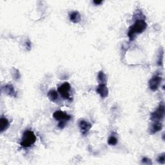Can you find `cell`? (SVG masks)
<instances>
[{"instance_id": "30bf717a", "label": "cell", "mask_w": 165, "mask_h": 165, "mask_svg": "<svg viewBox=\"0 0 165 165\" xmlns=\"http://www.w3.org/2000/svg\"><path fill=\"white\" fill-rule=\"evenodd\" d=\"M163 128V125L161 122H154L151 125L150 129V132L152 134H154L156 133L161 131Z\"/></svg>"}, {"instance_id": "7a4b0ae2", "label": "cell", "mask_w": 165, "mask_h": 165, "mask_svg": "<svg viewBox=\"0 0 165 165\" xmlns=\"http://www.w3.org/2000/svg\"><path fill=\"white\" fill-rule=\"evenodd\" d=\"M36 141V137L33 131L27 130L24 132L22 140H21L20 145L24 148H29L33 146Z\"/></svg>"}, {"instance_id": "7c38bea8", "label": "cell", "mask_w": 165, "mask_h": 165, "mask_svg": "<svg viewBox=\"0 0 165 165\" xmlns=\"http://www.w3.org/2000/svg\"><path fill=\"white\" fill-rule=\"evenodd\" d=\"M10 123L9 120L4 117H2L0 119V132L3 133L9 127Z\"/></svg>"}, {"instance_id": "9a60e30c", "label": "cell", "mask_w": 165, "mask_h": 165, "mask_svg": "<svg viewBox=\"0 0 165 165\" xmlns=\"http://www.w3.org/2000/svg\"><path fill=\"white\" fill-rule=\"evenodd\" d=\"M108 143L111 146H115L118 143V139L115 136H112L108 138Z\"/></svg>"}, {"instance_id": "ffe728a7", "label": "cell", "mask_w": 165, "mask_h": 165, "mask_svg": "<svg viewBox=\"0 0 165 165\" xmlns=\"http://www.w3.org/2000/svg\"><path fill=\"white\" fill-rule=\"evenodd\" d=\"M57 126L61 129H64L65 126H66V121H60V123H59V124H58Z\"/></svg>"}, {"instance_id": "2e32d148", "label": "cell", "mask_w": 165, "mask_h": 165, "mask_svg": "<svg viewBox=\"0 0 165 165\" xmlns=\"http://www.w3.org/2000/svg\"><path fill=\"white\" fill-rule=\"evenodd\" d=\"M157 161L162 164H164L165 163V153H163L161 154L160 156H159V157L157 159Z\"/></svg>"}, {"instance_id": "d6986e66", "label": "cell", "mask_w": 165, "mask_h": 165, "mask_svg": "<svg viewBox=\"0 0 165 165\" xmlns=\"http://www.w3.org/2000/svg\"><path fill=\"white\" fill-rule=\"evenodd\" d=\"M142 163L145 164H152V163L150 159H148L146 157L143 158V159H142Z\"/></svg>"}, {"instance_id": "ac0fdd59", "label": "cell", "mask_w": 165, "mask_h": 165, "mask_svg": "<svg viewBox=\"0 0 165 165\" xmlns=\"http://www.w3.org/2000/svg\"><path fill=\"white\" fill-rule=\"evenodd\" d=\"M159 55L158 57V60H157V65L159 66H162L163 65V50L161 51L159 53Z\"/></svg>"}, {"instance_id": "ba28073f", "label": "cell", "mask_w": 165, "mask_h": 165, "mask_svg": "<svg viewBox=\"0 0 165 165\" xmlns=\"http://www.w3.org/2000/svg\"><path fill=\"white\" fill-rule=\"evenodd\" d=\"M79 126L80 130L81 132V134L84 136L87 135V133L89 132L90 129L92 128V125L89 122L85 121V120H81L79 123Z\"/></svg>"}, {"instance_id": "4fadbf2b", "label": "cell", "mask_w": 165, "mask_h": 165, "mask_svg": "<svg viewBox=\"0 0 165 165\" xmlns=\"http://www.w3.org/2000/svg\"><path fill=\"white\" fill-rule=\"evenodd\" d=\"M47 96L52 102H56L57 100L58 99V94L55 90H50V91L48 92Z\"/></svg>"}, {"instance_id": "5b68a950", "label": "cell", "mask_w": 165, "mask_h": 165, "mask_svg": "<svg viewBox=\"0 0 165 165\" xmlns=\"http://www.w3.org/2000/svg\"><path fill=\"white\" fill-rule=\"evenodd\" d=\"M162 81V77L159 75L153 76L148 82V87L152 91L155 92L158 90Z\"/></svg>"}, {"instance_id": "e0dca14e", "label": "cell", "mask_w": 165, "mask_h": 165, "mask_svg": "<svg viewBox=\"0 0 165 165\" xmlns=\"http://www.w3.org/2000/svg\"><path fill=\"white\" fill-rule=\"evenodd\" d=\"M12 76L14 79L15 80H18L20 78V74L18 70L15 68H13V72H12Z\"/></svg>"}, {"instance_id": "8992f818", "label": "cell", "mask_w": 165, "mask_h": 165, "mask_svg": "<svg viewBox=\"0 0 165 165\" xmlns=\"http://www.w3.org/2000/svg\"><path fill=\"white\" fill-rule=\"evenodd\" d=\"M53 118L56 120L59 121H68L70 120L71 116L65 113V112H63L61 110H57L53 114Z\"/></svg>"}, {"instance_id": "9c48e42d", "label": "cell", "mask_w": 165, "mask_h": 165, "mask_svg": "<svg viewBox=\"0 0 165 165\" xmlns=\"http://www.w3.org/2000/svg\"><path fill=\"white\" fill-rule=\"evenodd\" d=\"M2 90H3L5 94H7L10 97H13V98L17 97V92L15 90L14 87L12 84H6L5 86H4L2 88Z\"/></svg>"}, {"instance_id": "6da1fadb", "label": "cell", "mask_w": 165, "mask_h": 165, "mask_svg": "<svg viewBox=\"0 0 165 165\" xmlns=\"http://www.w3.org/2000/svg\"><path fill=\"white\" fill-rule=\"evenodd\" d=\"M147 27V23L145 19L139 18L136 19L135 23L133 24L128 32V36L130 41H132L135 38L137 34L143 33Z\"/></svg>"}, {"instance_id": "8fae6325", "label": "cell", "mask_w": 165, "mask_h": 165, "mask_svg": "<svg viewBox=\"0 0 165 165\" xmlns=\"http://www.w3.org/2000/svg\"><path fill=\"white\" fill-rule=\"evenodd\" d=\"M69 18H70V21L74 23H77L81 21V15L77 11H73L69 14Z\"/></svg>"}, {"instance_id": "52a82bcc", "label": "cell", "mask_w": 165, "mask_h": 165, "mask_svg": "<svg viewBox=\"0 0 165 165\" xmlns=\"http://www.w3.org/2000/svg\"><path fill=\"white\" fill-rule=\"evenodd\" d=\"M96 92L101 98H105L108 95V88L106 84L99 83L96 88Z\"/></svg>"}, {"instance_id": "277c9868", "label": "cell", "mask_w": 165, "mask_h": 165, "mask_svg": "<svg viewBox=\"0 0 165 165\" xmlns=\"http://www.w3.org/2000/svg\"><path fill=\"white\" fill-rule=\"evenodd\" d=\"M70 89H71L70 84L67 82H65L58 87L57 90L58 92L60 94L61 97L64 99H70V93L69 92L70 91Z\"/></svg>"}, {"instance_id": "44dd1931", "label": "cell", "mask_w": 165, "mask_h": 165, "mask_svg": "<svg viewBox=\"0 0 165 165\" xmlns=\"http://www.w3.org/2000/svg\"><path fill=\"white\" fill-rule=\"evenodd\" d=\"M25 45H26V49H27L28 50H30L31 48H32V43H31V42L29 40H28L27 41L25 42Z\"/></svg>"}, {"instance_id": "5bb4252c", "label": "cell", "mask_w": 165, "mask_h": 165, "mask_svg": "<svg viewBox=\"0 0 165 165\" xmlns=\"http://www.w3.org/2000/svg\"><path fill=\"white\" fill-rule=\"evenodd\" d=\"M98 81L99 83L106 84L107 81V77H106V74L103 71H100L98 74Z\"/></svg>"}, {"instance_id": "7402d4cb", "label": "cell", "mask_w": 165, "mask_h": 165, "mask_svg": "<svg viewBox=\"0 0 165 165\" xmlns=\"http://www.w3.org/2000/svg\"><path fill=\"white\" fill-rule=\"evenodd\" d=\"M93 3L95 5H99L103 3L102 1H96V0H95V1L93 2Z\"/></svg>"}, {"instance_id": "3957f363", "label": "cell", "mask_w": 165, "mask_h": 165, "mask_svg": "<svg viewBox=\"0 0 165 165\" xmlns=\"http://www.w3.org/2000/svg\"><path fill=\"white\" fill-rule=\"evenodd\" d=\"M164 117V105L161 103L157 108L151 114L150 119L153 122H161Z\"/></svg>"}]
</instances>
